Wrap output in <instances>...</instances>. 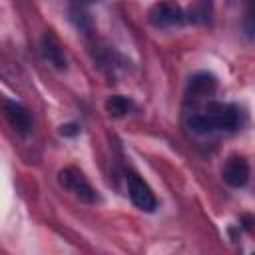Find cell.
<instances>
[{
  "label": "cell",
  "instance_id": "obj_1",
  "mask_svg": "<svg viewBox=\"0 0 255 255\" xmlns=\"http://www.w3.org/2000/svg\"><path fill=\"white\" fill-rule=\"evenodd\" d=\"M239 110L233 104H209L205 110L191 114L189 128L195 133H211V131H233L239 128Z\"/></svg>",
  "mask_w": 255,
  "mask_h": 255
},
{
  "label": "cell",
  "instance_id": "obj_2",
  "mask_svg": "<svg viewBox=\"0 0 255 255\" xmlns=\"http://www.w3.org/2000/svg\"><path fill=\"white\" fill-rule=\"evenodd\" d=\"M58 181L64 189L72 191L76 197L84 199V201H94L96 199V191L92 189V185L88 183V179L84 177V173L76 167H66L58 173Z\"/></svg>",
  "mask_w": 255,
  "mask_h": 255
},
{
  "label": "cell",
  "instance_id": "obj_3",
  "mask_svg": "<svg viewBox=\"0 0 255 255\" xmlns=\"http://www.w3.org/2000/svg\"><path fill=\"white\" fill-rule=\"evenodd\" d=\"M128 181V193H129V199L131 203L141 209V211H153L157 207V199L151 191V187L137 175V173H128L126 177Z\"/></svg>",
  "mask_w": 255,
  "mask_h": 255
},
{
  "label": "cell",
  "instance_id": "obj_4",
  "mask_svg": "<svg viewBox=\"0 0 255 255\" xmlns=\"http://www.w3.org/2000/svg\"><path fill=\"white\" fill-rule=\"evenodd\" d=\"M223 181L229 187H243L249 181V163L241 155H229L221 169Z\"/></svg>",
  "mask_w": 255,
  "mask_h": 255
},
{
  "label": "cell",
  "instance_id": "obj_5",
  "mask_svg": "<svg viewBox=\"0 0 255 255\" xmlns=\"http://www.w3.org/2000/svg\"><path fill=\"white\" fill-rule=\"evenodd\" d=\"M185 20L183 10L177 4H169V2H161L151 6L149 10V22L153 26H175L181 24Z\"/></svg>",
  "mask_w": 255,
  "mask_h": 255
},
{
  "label": "cell",
  "instance_id": "obj_6",
  "mask_svg": "<svg viewBox=\"0 0 255 255\" xmlns=\"http://www.w3.org/2000/svg\"><path fill=\"white\" fill-rule=\"evenodd\" d=\"M217 88V80L213 74L209 72H197L189 78L187 82V100L191 102H197V100H203L207 96H211Z\"/></svg>",
  "mask_w": 255,
  "mask_h": 255
},
{
  "label": "cell",
  "instance_id": "obj_7",
  "mask_svg": "<svg viewBox=\"0 0 255 255\" xmlns=\"http://www.w3.org/2000/svg\"><path fill=\"white\" fill-rule=\"evenodd\" d=\"M4 114H6V120L8 124L20 133V135H28L30 129H32V118H30V112L16 104V102H4Z\"/></svg>",
  "mask_w": 255,
  "mask_h": 255
},
{
  "label": "cell",
  "instance_id": "obj_8",
  "mask_svg": "<svg viewBox=\"0 0 255 255\" xmlns=\"http://www.w3.org/2000/svg\"><path fill=\"white\" fill-rule=\"evenodd\" d=\"M42 52H44V58L58 70H64L66 68V56H64V48L60 44V40L52 34V32H46L42 36Z\"/></svg>",
  "mask_w": 255,
  "mask_h": 255
},
{
  "label": "cell",
  "instance_id": "obj_9",
  "mask_svg": "<svg viewBox=\"0 0 255 255\" xmlns=\"http://www.w3.org/2000/svg\"><path fill=\"white\" fill-rule=\"evenodd\" d=\"M131 108H133V104H131L128 98H124V96H112V98H108V102H106V110H108V114L114 116V118L126 116Z\"/></svg>",
  "mask_w": 255,
  "mask_h": 255
},
{
  "label": "cell",
  "instance_id": "obj_10",
  "mask_svg": "<svg viewBox=\"0 0 255 255\" xmlns=\"http://www.w3.org/2000/svg\"><path fill=\"white\" fill-rule=\"evenodd\" d=\"M78 131H80V128H78L76 124H66V126H62V129H60L62 135H76Z\"/></svg>",
  "mask_w": 255,
  "mask_h": 255
},
{
  "label": "cell",
  "instance_id": "obj_11",
  "mask_svg": "<svg viewBox=\"0 0 255 255\" xmlns=\"http://www.w3.org/2000/svg\"><path fill=\"white\" fill-rule=\"evenodd\" d=\"M245 32H247L251 38H255V14H251V16L245 20Z\"/></svg>",
  "mask_w": 255,
  "mask_h": 255
},
{
  "label": "cell",
  "instance_id": "obj_12",
  "mask_svg": "<svg viewBox=\"0 0 255 255\" xmlns=\"http://www.w3.org/2000/svg\"><path fill=\"white\" fill-rule=\"evenodd\" d=\"M253 255H255V253H253Z\"/></svg>",
  "mask_w": 255,
  "mask_h": 255
}]
</instances>
